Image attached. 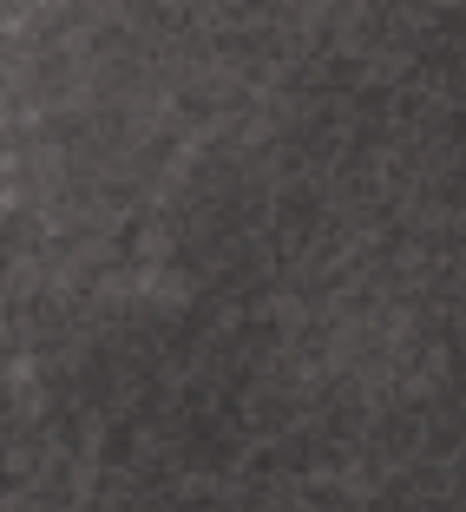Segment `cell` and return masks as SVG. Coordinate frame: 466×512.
I'll use <instances>...</instances> for the list:
<instances>
[]
</instances>
